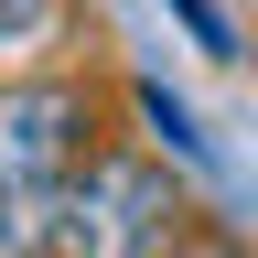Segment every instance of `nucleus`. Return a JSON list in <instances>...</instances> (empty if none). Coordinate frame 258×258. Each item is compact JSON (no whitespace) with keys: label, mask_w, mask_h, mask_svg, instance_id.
<instances>
[{"label":"nucleus","mask_w":258,"mask_h":258,"mask_svg":"<svg viewBox=\"0 0 258 258\" xmlns=\"http://www.w3.org/2000/svg\"><path fill=\"white\" fill-rule=\"evenodd\" d=\"M172 183L151 161H86L76 183L54 194V258H161L172 247Z\"/></svg>","instance_id":"nucleus-1"},{"label":"nucleus","mask_w":258,"mask_h":258,"mask_svg":"<svg viewBox=\"0 0 258 258\" xmlns=\"http://www.w3.org/2000/svg\"><path fill=\"white\" fill-rule=\"evenodd\" d=\"M86 86H54V76H22L0 86V194H64L86 161Z\"/></svg>","instance_id":"nucleus-2"},{"label":"nucleus","mask_w":258,"mask_h":258,"mask_svg":"<svg viewBox=\"0 0 258 258\" xmlns=\"http://www.w3.org/2000/svg\"><path fill=\"white\" fill-rule=\"evenodd\" d=\"M0 258H54V194H0Z\"/></svg>","instance_id":"nucleus-3"},{"label":"nucleus","mask_w":258,"mask_h":258,"mask_svg":"<svg viewBox=\"0 0 258 258\" xmlns=\"http://www.w3.org/2000/svg\"><path fill=\"white\" fill-rule=\"evenodd\" d=\"M140 108H151V140H161V151H183V161H205V129H194V108H172L161 86H140Z\"/></svg>","instance_id":"nucleus-4"},{"label":"nucleus","mask_w":258,"mask_h":258,"mask_svg":"<svg viewBox=\"0 0 258 258\" xmlns=\"http://www.w3.org/2000/svg\"><path fill=\"white\" fill-rule=\"evenodd\" d=\"M172 11H183V32H194L205 54H237V22H226L215 0H172Z\"/></svg>","instance_id":"nucleus-5"},{"label":"nucleus","mask_w":258,"mask_h":258,"mask_svg":"<svg viewBox=\"0 0 258 258\" xmlns=\"http://www.w3.org/2000/svg\"><path fill=\"white\" fill-rule=\"evenodd\" d=\"M54 32V0H0V43H43Z\"/></svg>","instance_id":"nucleus-6"}]
</instances>
